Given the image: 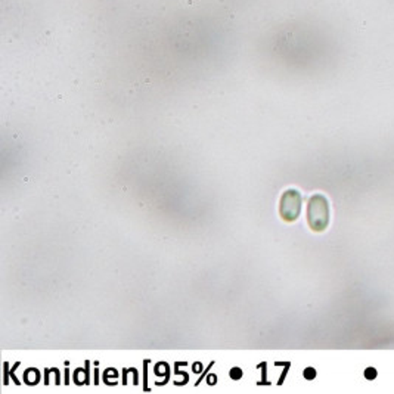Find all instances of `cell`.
<instances>
[{
    "label": "cell",
    "mask_w": 394,
    "mask_h": 394,
    "mask_svg": "<svg viewBox=\"0 0 394 394\" xmlns=\"http://www.w3.org/2000/svg\"><path fill=\"white\" fill-rule=\"evenodd\" d=\"M331 220V211H329V202L326 197L316 194L310 197L308 202V223L312 231L324 232Z\"/></svg>",
    "instance_id": "obj_1"
},
{
    "label": "cell",
    "mask_w": 394,
    "mask_h": 394,
    "mask_svg": "<svg viewBox=\"0 0 394 394\" xmlns=\"http://www.w3.org/2000/svg\"><path fill=\"white\" fill-rule=\"evenodd\" d=\"M301 213V195L296 189H288L282 194L279 202V214L284 222L292 223L300 218Z\"/></svg>",
    "instance_id": "obj_2"
},
{
    "label": "cell",
    "mask_w": 394,
    "mask_h": 394,
    "mask_svg": "<svg viewBox=\"0 0 394 394\" xmlns=\"http://www.w3.org/2000/svg\"><path fill=\"white\" fill-rule=\"evenodd\" d=\"M229 375H231V379L239 381L241 378H243V370H241V368H232L231 372H229Z\"/></svg>",
    "instance_id": "obj_3"
},
{
    "label": "cell",
    "mask_w": 394,
    "mask_h": 394,
    "mask_svg": "<svg viewBox=\"0 0 394 394\" xmlns=\"http://www.w3.org/2000/svg\"><path fill=\"white\" fill-rule=\"evenodd\" d=\"M378 375V372L374 370V368H368V370L365 371V377L366 379H375Z\"/></svg>",
    "instance_id": "obj_4"
},
{
    "label": "cell",
    "mask_w": 394,
    "mask_h": 394,
    "mask_svg": "<svg viewBox=\"0 0 394 394\" xmlns=\"http://www.w3.org/2000/svg\"><path fill=\"white\" fill-rule=\"evenodd\" d=\"M304 378H306V379H315L316 378V371L313 370V368H308V370L304 371Z\"/></svg>",
    "instance_id": "obj_5"
}]
</instances>
